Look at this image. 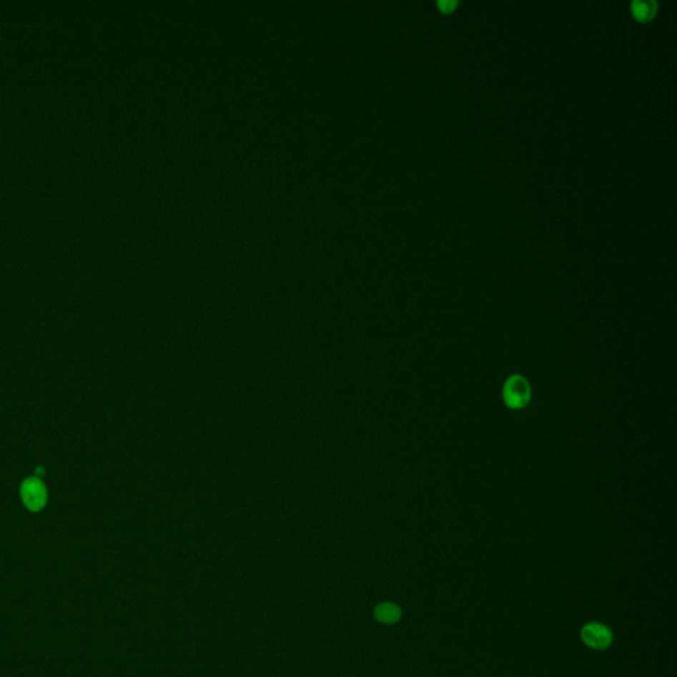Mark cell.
<instances>
[{"label": "cell", "instance_id": "obj_3", "mask_svg": "<svg viewBox=\"0 0 677 677\" xmlns=\"http://www.w3.org/2000/svg\"><path fill=\"white\" fill-rule=\"evenodd\" d=\"M583 643L593 650H605L613 642V633L606 626L589 623L580 631Z\"/></svg>", "mask_w": 677, "mask_h": 677}, {"label": "cell", "instance_id": "obj_5", "mask_svg": "<svg viewBox=\"0 0 677 677\" xmlns=\"http://www.w3.org/2000/svg\"><path fill=\"white\" fill-rule=\"evenodd\" d=\"M655 9H656V4L651 1V0H647V1H643V0H635L633 3V11L635 14V16L641 20H647V19L651 18L655 12Z\"/></svg>", "mask_w": 677, "mask_h": 677}, {"label": "cell", "instance_id": "obj_7", "mask_svg": "<svg viewBox=\"0 0 677 677\" xmlns=\"http://www.w3.org/2000/svg\"><path fill=\"white\" fill-rule=\"evenodd\" d=\"M44 474H45L44 467H39V468H37V471H36V476L39 478V475H44Z\"/></svg>", "mask_w": 677, "mask_h": 677}, {"label": "cell", "instance_id": "obj_4", "mask_svg": "<svg viewBox=\"0 0 677 677\" xmlns=\"http://www.w3.org/2000/svg\"><path fill=\"white\" fill-rule=\"evenodd\" d=\"M375 618L377 619L380 623L382 625H395L402 616L401 608L397 606L396 603L392 602H382L375 608L373 611Z\"/></svg>", "mask_w": 677, "mask_h": 677}, {"label": "cell", "instance_id": "obj_1", "mask_svg": "<svg viewBox=\"0 0 677 677\" xmlns=\"http://www.w3.org/2000/svg\"><path fill=\"white\" fill-rule=\"evenodd\" d=\"M532 396V389L528 380L520 375L510 376L503 387V400L510 409L525 407Z\"/></svg>", "mask_w": 677, "mask_h": 677}, {"label": "cell", "instance_id": "obj_2", "mask_svg": "<svg viewBox=\"0 0 677 677\" xmlns=\"http://www.w3.org/2000/svg\"><path fill=\"white\" fill-rule=\"evenodd\" d=\"M20 498L26 510L40 512L48 502V491L40 478L31 476L20 485Z\"/></svg>", "mask_w": 677, "mask_h": 677}, {"label": "cell", "instance_id": "obj_6", "mask_svg": "<svg viewBox=\"0 0 677 677\" xmlns=\"http://www.w3.org/2000/svg\"><path fill=\"white\" fill-rule=\"evenodd\" d=\"M438 6H440V9H443V11H451V9H454V7L457 6V1H451V0H440Z\"/></svg>", "mask_w": 677, "mask_h": 677}]
</instances>
